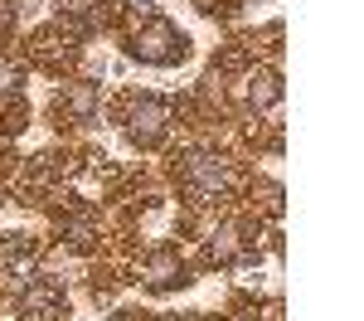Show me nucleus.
I'll list each match as a JSON object with an SVG mask.
<instances>
[{
    "label": "nucleus",
    "mask_w": 364,
    "mask_h": 321,
    "mask_svg": "<svg viewBox=\"0 0 364 321\" xmlns=\"http://www.w3.org/2000/svg\"><path fill=\"white\" fill-rule=\"evenodd\" d=\"M63 107L78 117V122H87V117L97 112V83H73L63 93Z\"/></svg>",
    "instance_id": "8"
},
{
    "label": "nucleus",
    "mask_w": 364,
    "mask_h": 321,
    "mask_svg": "<svg viewBox=\"0 0 364 321\" xmlns=\"http://www.w3.org/2000/svg\"><path fill=\"white\" fill-rule=\"evenodd\" d=\"M20 83H25V73H20L15 63H0V93H15Z\"/></svg>",
    "instance_id": "10"
},
{
    "label": "nucleus",
    "mask_w": 364,
    "mask_h": 321,
    "mask_svg": "<svg viewBox=\"0 0 364 321\" xmlns=\"http://www.w3.org/2000/svg\"><path fill=\"white\" fill-rule=\"evenodd\" d=\"M209 258H214V263H238V258H243V238H238V229H233V224H224V229L214 233Z\"/></svg>",
    "instance_id": "9"
},
{
    "label": "nucleus",
    "mask_w": 364,
    "mask_h": 321,
    "mask_svg": "<svg viewBox=\"0 0 364 321\" xmlns=\"http://www.w3.org/2000/svg\"><path fill=\"white\" fill-rule=\"evenodd\" d=\"M141 278H146L151 292H170V288H185V283H190L180 248H156V253L146 258V268H141Z\"/></svg>",
    "instance_id": "4"
},
{
    "label": "nucleus",
    "mask_w": 364,
    "mask_h": 321,
    "mask_svg": "<svg viewBox=\"0 0 364 321\" xmlns=\"http://www.w3.org/2000/svg\"><path fill=\"white\" fill-rule=\"evenodd\" d=\"M243 98H248V107H257V112H262V107H277L282 102V78L272 68H257L248 78V88H243Z\"/></svg>",
    "instance_id": "7"
},
{
    "label": "nucleus",
    "mask_w": 364,
    "mask_h": 321,
    "mask_svg": "<svg viewBox=\"0 0 364 321\" xmlns=\"http://www.w3.org/2000/svg\"><path fill=\"white\" fill-rule=\"evenodd\" d=\"M10 29V0H0V34Z\"/></svg>",
    "instance_id": "11"
},
{
    "label": "nucleus",
    "mask_w": 364,
    "mask_h": 321,
    "mask_svg": "<svg viewBox=\"0 0 364 321\" xmlns=\"http://www.w3.org/2000/svg\"><path fill=\"white\" fill-rule=\"evenodd\" d=\"M185 185L195 190V195H219L228 185V171L219 156H209V151H195L190 161H185Z\"/></svg>",
    "instance_id": "5"
},
{
    "label": "nucleus",
    "mask_w": 364,
    "mask_h": 321,
    "mask_svg": "<svg viewBox=\"0 0 364 321\" xmlns=\"http://www.w3.org/2000/svg\"><path fill=\"white\" fill-rule=\"evenodd\" d=\"M161 321H180V317H161Z\"/></svg>",
    "instance_id": "12"
},
{
    "label": "nucleus",
    "mask_w": 364,
    "mask_h": 321,
    "mask_svg": "<svg viewBox=\"0 0 364 321\" xmlns=\"http://www.w3.org/2000/svg\"><path fill=\"white\" fill-rule=\"evenodd\" d=\"M68 302L58 283H25V297H20V321H63Z\"/></svg>",
    "instance_id": "3"
},
{
    "label": "nucleus",
    "mask_w": 364,
    "mask_h": 321,
    "mask_svg": "<svg viewBox=\"0 0 364 321\" xmlns=\"http://www.w3.org/2000/svg\"><path fill=\"white\" fill-rule=\"evenodd\" d=\"M170 132V102L166 98H141L127 112V137L136 146H156Z\"/></svg>",
    "instance_id": "2"
},
{
    "label": "nucleus",
    "mask_w": 364,
    "mask_h": 321,
    "mask_svg": "<svg viewBox=\"0 0 364 321\" xmlns=\"http://www.w3.org/2000/svg\"><path fill=\"white\" fill-rule=\"evenodd\" d=\"M0 273L10 283H29V273H34V243L20 238V233H0Z\"/></svg>",
    "instance_id": "6"
},
{
    "label": "nucleus",
    "mask_w": 364,
    "mask_h": 321,
    "mask_svg": "<svg viewBox=\"0 0 364 321\" xmlns=\"http://www.w3.org/2000/svg\"><path fill=\"white\" fill-rule=\"evenodd\" d=\"M127 49H132V58L151 63V68H170V63H185V58H190V39L170 25V20L151 15V20L127 39Z\"/></svg>",
    "instance_id": "1"
}]
</instances>
